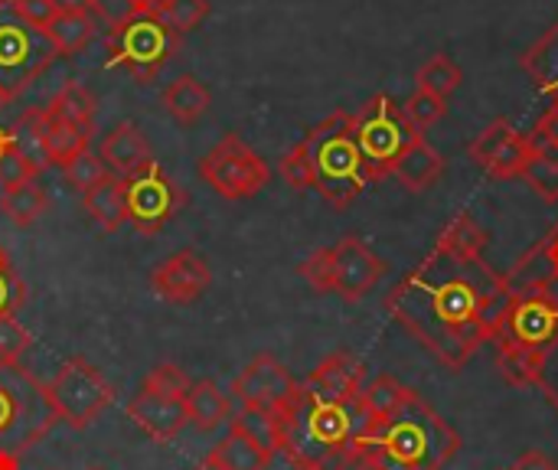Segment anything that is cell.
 I'll return each instance as SVG.
<instances>
[{
    "mask_svg": "<svg viewBox=\"0 0 558 470\" xmlns=\"http://www.w3.org/2000/svg\"><path fill=\"white\" fill-rule=\"evenodd\" d=\"M513 291L484 255L435 245L389 294L386 311L441 366L461 373L471 357L497 337Z\"/></svg>",
    "mask_w": 558,
    "mask_h": 470,
    "instance_id": "cell-1",
    "label": "cell"
},
{
    "mask_svg": "<svg viewBox=\"0 0 558 470\" xmlns=\"http://www.w3.org/2000/svg\"><path fill=\"white\" fill-rule=\"evenodd\" d=\"M278 419V451L294 470H350L353 438L366 425L360 406H317L298 393Z\"/></svg>",
    "mask_w": 558,
    "mask_h": 470,
    "instance_id": "cell-2",
    "label": "cell"
},
{
    "mask_svg": "<svg viewBox=\"0 0 558 470\" xmlns=\"http://www.w3.org/2000/svg\"><path fill=\"white\" fill-rule=\"evenodd\" d=\"M360 435L386 448L409 470H445L461 451V435L415 389H409L392 419L383 425H363Z\"/></svg>",
    "mask_w": 558,
    "mask_h": 470,
    "instance_id": "cell-3",
    "label": "cell"
},
{
    "mask_svg": "<svg viewBox=\"0 0 558 470\" xmlns=\"http://www.w3.org/2000/svg\"><path fill=\"white\" fill-rule=\"evenodd\" d=\"M301 144L314 167V186L333 209L343 213L373 183L353 134L350 111H333L330 118L314 124Z\"/></svg>",
    "mask_w": 558,
    "mask_h": 470,
    "instance_id": "cell-4",
    "label": "cell"
},
{
    "mask_svg": "<svg viewBox=\"0 0 558 470\" xmlns=\"http://www.w3.org/2000/svg\"><path fill=\"white\" fill-rule=\"evenodd\" d=\"M43 386L33 373L16 366H0V451L23 455L59 422L49 409Z\"/></svg>",
    "mask_w": 558,
    "mask_h": 470,
    "instance_id": "cell-5",
    "label": "cell"
},
{
    "mask_svg": "<svg viewBox=\"0 0 558 470\" xmlns=\"http://www.w3.org/2000/svg\"><path fill=\"white\" fill-rule=\"evenodd\" d=\"M353 134L366 160L369 180L376 183L383 177H392L396 160L422 131L409 121L402 101H396L392 95H376L353 115Z\"/></svg>",
    "mask_w": 558,
    "mask_h": 470,
    "instance_id": "cell-6",
    "label": "cell"
},
{
    "mask_svg": "<svg viewBox=\"0 0 558 470\" xmlns=\"http://www.w3.org/2000/svg\"><path fill=\"white\" fill-rule=\"evenodd\" d=\"M56 56L59 49L46 29L33 26L13 0H0V92L20 98Z\"/></svg>",
    "mask_w": 558,
    "mask_h": 470,
    "instance_id": "cell-7",
    "label": "cell"
},
{
    "mask_svg": "<svg viewBox=\"0 0 558 470\" xmlns=\"http://www.w3.org/2000/svg\"><path fill=\"white\" fill-rule=\"evenodd\" d=\"M180 49V33H173L150 7L128 23L108 29V65L124 69L137 82H150Z\"/></svg>",
    "mask_w": 558,
    "mask_h": 470,
    "instance_id": "cell-8",
    "label": "cell"
},
{
    "mask_svg": "<svg viewBox=\"0 0 558 470\" xmlns=\"http://www.w3.org/2000/svg\"><path fill=\"white\" fill-rule=\"evenodd\" d=\"M43 396L56 412V419L65 422L72 432H85L114 402L111 383L82 357L65 360L52 376V383L43 386Z\"/></svg>",
    "mask_w": 558,
    "mask_h": 470,
    "instance_id": "cell-9",
    "label": "cell"
},
{
    "mask_svg": "<svg viewBox=\"0 0 558 470\" xmlns=\"http://www.w3.org/2000/svg\"><path fill=\"white\" fill-rule=\"evenodd\" d=\"M121 190H124L128 222L141 236H157L186 206V190L157 160L121 177Z\"/></svg>",
    "mask_w": 558,
    "mask_h": 470,
    "instance_id": "cell-10",
    "label": "cell"
},
{
    "mask_svg": "<svg viewBox=\"0 0 558 470\" xmlns=\"http://www.w3.org/2000/svg\"><path fill=\"white\" fill-rule=\"evenodd\" d=\"M196 170L203 183H209L222 200H252L271 177L268 164L239 134H226L219 144H213L199 157Z\"/></svg>",
    "mask_w": 558,
    "mask_h": 470,
    "instance_id": "cell-11",
    "label": "cell"
},
{
    "mask_svg": "<svg viewBox=\"0 0 558 470\" xmlns=\"http://www.w3.org/2000/svg\"><path fill=\"white\" fill-rule=\"evenodd\" d=\"M497 340H507V344H517V347H526V350H536V353H553L558 347V301L549 298L546 291H536V294H513L510 301V311L494 337Z\"/></svg>",
    "mask_w": 558,
    "mask_h": 470,
    "instance_id": "cell-12",
    "label": "cell"
},
{
    "mask_svg": "<svg viewBox=\"0 0 558 470\" xmlns=\"http://www.w3.org/2000/svg\"><path fill=\"white\" fill-rule=\"evenodd\" d=\"M232 393L242 402V409L281 412L301 393V383L288 373V366L275 353H258L232 379Z\"/></svg>",
    "mask_w": 558,
    "mask_h": 470,
    "instance_id": "cell-13",
    "label": "cell"
},
{
    "mask_svg": "<svg viewBox=\"0 0 558 470\" xmlns=\"http://www.w3.org/2000/svg\"><path fill=\"white\" fill-rule=\"evenodd\" d=\"M468 154L487 177L513 180V177H523L533 157V144H530V134H520L507 118H497L471 141Z\"/></svg>",
    "mask_w": 558,
    "mask_h": 470,
    "instance_id": "cell-14",
    "label": "cell"
},
{
    "mask_svg": "<svg viewBox=\"0 0 558 470\" xmlns=\"http://www.w3.org/2000/svg\"><path fill=\"white\" fill-rule=\"evenodd\" d=\"M366 386V363L350 350H337L324 357L314 373L301 383L307 402L317 406H353Z\"/></svg>",
    "mask_w": 558,
    "mask_h": 470,
    "instance_id": "cell-15",
    "label": "cell"
},
{
    "mask_svg": "<svg viewBox=\"0 0 558 470\" xmlns=\"http://www.w3.org/2000/svg\"><path fill=\"white\" fill-rule=\"evenodd\" d=\"M386 268L389 265L360 236H343L333 245V294L356 304L383 281Z\"/></svg>",
    "mask_w": 558,
    "mask_h": 470,
    "instance_id": "cell-16",
    "label": "cell"
},
{
    "mask_svg": "<svg viewBox=\"0 0 558 470\" xmlns=\"http://www.w3.org/2000/svg\"><path fill=\"white\" fill-rule=\"evenodd\" d=\"M213 285V272L206 258L193 249L173 252L167 262H160L150 272V291L167 304H193L199 301Z\"/></svg>",
    "mask_w": 558,
    "mask_h": 470,
    "instance_id": "cell-17",
    "label": "cell"
},
{
    "mask_svg": "<svg viewBox=\"0 0 558 470\" xmlns=\"http://www.w3.org/2000/svg\"><path fill=\"white\" fill-rule=\"evenodd\" d=\"M128 419L154 442H173L183 432V425H190L183 399H170L150 389H141L128 402Z\"/></svg>",
    "mask_w": 558,
    "mask_h": 470,
    "instance_id": "cell-18",
    "label": "cell"
},
{
    "mask_svg": "<svg viewBox=\"0 0 558 470\" xmlns=\"http://www.w3.org/2000/svg\"><path fill=\"white\" fill-rule=\"evenodd\" d=\"M441 173H445V157H441L438 147H432V144L425 141V134H418V137L402 150V157H399L396 167H392V177H396L409 193H425V190H432V186L441 180Z\"/></svg>",
    "mask_w": 558,
    "mask_h": 470,
    "instance_id": "cell-19",
    "label": "cell"
},
{
    "mask_svg": "<svg viewBox=\"0 0 558 470\" xmlns=\"http://www.w3.org/2000/svg\"><path fill=\"white\" fill-rule=\"evenodd\" d=\"M98 157H101L114 173H121V177H128V173H134V170H141V167H147V164L154 160L147 137H144L141 128L131 124V121H121L114 131L105 134L101 154H98Z\"/></svg>",
    "mask_w": 558,
    "mask_h": 470,
    "instance_id": "cell-20",
    "label": "cell"
},
{
    "mask_svg": "<svg viewBox=\"0 0 558 470\" xmlns=\"http://www.w3.org/2000/svg\"><path fill=\"white\" fill-rule=\"evenodd\" d=\"M10 147L23 157V164L29 167V173H43L49 170V150H46V124H43V108H26L10 128Z\"/></svg>",
    "mask_w": 558,
    "mask_h": 470,
    "instance_id": "cell-21",
    "label": "cell"
},
{
    "mask_svg": "<svg viewBox=\"0 0 558 470\" xmlns=\"http://www.w3.org/2000/svg\"><path fill=\"white\" fill-rule=\"evenodd\" d=\"M183 409L186 419L196 432H216L222 422H229L232 415V402L229 396L213 383V379H199L190 386V393L183 396Z\"/></svg>",
    "mask_w": 558,
    "mask_h": 470,
    "instance_id": "cell-22",
    "label": "cell"
},
{
    "mask_svg": "<svg viewBox=\"0 0 558 470\" xmlns=\"http://www.w3.org/2000/svg\"><path fill=\"white\" fill-rule=\"evenodd\" d=\"M520 65H523V72L530 75V82L543 92V95H549L553 101L558 98V20L523 52V59H520Z\"/></svg>",
    "mask_w": 558,
    "mask_h": 470,
    "instance_id": "cell-23",
    "label": "cell"
},
{
    "mask_svg": "<svg viewBox=\"0 0 558 470\" xmlns=\"http://www.w3.org/2000/svg\"><path fill=\"white\" fill-rule=\"evenodd\" d=\"M82 206L88 209V216H92L105 232H118V229L128 222L121 177H118V173H105L92 190L82 193Z\"/></svg>",
    "mask_w": 558,
    "mask_h": 470,
    "instance_id": "cell-24",
    "label": "cell"
},
{
    "mask_svg": "<svg viewBox=\"0 0 558 470\" xmlns=\"http://www.w3.org/2000/svg\"><path fill=\"white\" fill-rule=\"evenodd\" d=\"M409 389L412 386H402L396 376H376V379H369L363 386L360 399H356L360 412L366 415V425H383L386 419H392L402 409Z\"/></svg>",
    "mask_w": 558,
    "mask_h": 470,
    "instance_id": "cell-25",
    "label": "cell"
},
{
    "mask_svg": "<svg viewBox=\"0 0 558 470\" xmlns=\"http://www.w3.org/2000/svg\"><path fill=\"white\" fill-rule=\"evenodd\" d=\"M226 470H268L271 465V451H265L252 435H245L239 425L229 422V435L209 451Z\"/></svg>",
    "mask_w": 558,
    "mask_h": 470,
    "instance_id": "cell-26",
    "label": "cell"
},
{
    "mask_svg": "<svg viewBox=\"0 0 558 470\" xmlns=\"http://www.w3.org/2000/svg\"><path fill=\"white\" fill-rule=\"evenodd\" d=\"M160 101H163V108H167L180 124H196V121L209 111L213 95H209V88H206L199 79L183 75V79H177V82H170V85L163 88Z\"/></svg>",
    "mask_w": 558,
    "mask_h": 470,
    "instance_id": "cell-27",
    "label": "cell"
},
{
    "mask_svg": "<svg viewBox=\"0 0 558 470\" xmlns=\"http://www.w3.org/2000/svg\"><path fill=\"white\" fill-rule=\"evenodd\" d=\"M546 360H549L546 353L497 340V366H500V376L510 386H543Z\"/></svg>",
    "mask_w": 558,
    "mask_h": 470,
    "instance_id": "cell-28",
    "label": "cell"
},
{
    "mask_svg": "<svg viewBox=\"0 0 558 470\" xmlns=\"http://www.w3.org/2000/svg\"><path fill=\"white\" fill-rule=\"evenodd\" d=\"M43 124H46V150H49V164L65 167L72 157H78L82 150H88L92 137H95V124H69V121H56L43 111Z\"/></svg>",
    "mask_w": 558,
    "mask_h": 470,
    "instance_id": "cell-29",
    "label": "cell"
},
{
    "mask_svg": "<svg viewBox=\"0 0 558 470\" xmlns=\"http://www.w3.org/2000/svg\"><path fill=\"white\" fill-rule=\"evenodd\" d=\"M95 29H98V23L88 10L85 13H56L52 23L46 26V36L52 39L59 56H75L95 39Z\"/></svg>",
    "mask_w": 558,
    "mask_h": 470,
    "instance_id": "cell-30",
    "label": "cell"
},
{
    "mask_svg": "<svg viewBox=\"0 0 558 470\" xmlns=\"http://www.w3.org/2000/svg\"><path fill=\"white\" fill-rule=\"evenodd\" d=\"M0 209H3V216L13 226L26 229V226H33L49 209V196H46V190L39 183L26 180V183H20L13 190H3L0 193Z\"/></svg>",
    "mask_w": 558,
    "mask_h": 470,
    "instance_id": "cell-31",
    "label": "cell"
},
{
    "mask_svg": "<svg viewBox=\"0 0 558 470\" xmlns=\"http://www.w3.org/2000/svg\"><path fill=\"white\" fill-rule=\"evenodd\" d=\"M95 108H98L95 95H92L82 82H69V85H62V88L52 95L49 108H43V111H46L49 118H56V121L95 124Z\"/></svg>",
    "mask_w": 558,
    "mask_h": 470,
    "instance_id": "cell-32",
    "label": "cell"
},
{
    "mask_svg": "<svg viewBox=\"0 0 558 470\" xmlns=\"http://www.w3.org/2000/svg\"><path fill=\"white\" fill-rule=\"evenodd\" d=\"M461 82H464L461 65H458L451 56H445V52L432 56V59L415 72V85H418L422 92H432V95L445 98V101H448V95H451Z\"/></svg>",
    "mask_w": 558,
    "mask_h": 470,
    "instance_id": "cell-33",
    "label": "cell"
},
{
    "mask_svg": "<svg viewBox=\"0 0 558 470\" xmlns=\"http://www.w3.org/2000/svg\"><path fill=\"white\" fill-rule=\"evenodd\" d=\"M523 180L546 203H558V150H553V147H536L533 144V157H530V164L523 170Z\"/></svg>",
    "mask_w": 558,
    "mask_h": 470,
    "instance_id": "cell-34",
    "label": "cell"
},
{
    "mask_svg": "<svg viewBox=\"0 0 558 470\" xmlns=\"http://www.w3.org/2000/svg\"><path fill=\"white\" fill-rule=\"evenodd\" d=\"M487 242H490L487 229H481L468 213H461V216H454V219L441 229V236H438L435 245H445V249L461 252V255H484Z\"/></svg>",
    "mask_w": 558,
    "mask_h": 470,
    "instance_id": "cell-35",
    "label": "cell"
},
{
    "mask_svg": "<svg viewBox=\"0 0 558 470\" xmlns=\"http://www.w3.org/2000/svg\"><path fill=\"white\" fill-rule=\"evenodd\" d=\"M150 10L173 29V33H190L209 16V0H154Z\"/></svg>",
    "mask_w": 558,
    "mask_h": 470,
    "instance_id": "cell-36",
    "label": "cell"
},
{
    "mask_svg": "<svg viewBox=\"0 0 558 470\" xmlns=\"http://www.w3.org/2000/svg\"><path fill=\"white\" fill-rule=\"evenodd\" d=\"M232 425H239L245 435H252L265 451L278 455V419L275 412H262V409H242Z\"/></svg>",
    "mask_w": 558,
    "mask_h": 470,
    "instance_id": "cell-37",
    "label": "cell"
},
{
    "mask_svg": "<svg viewBox=\"0 0 558 470\" xmlns=\"http://www.w3.org/2000/svg\"><path fill=\"white\" fill-rule=\"evenodd\" d=\"M190 386H193L190 376L177 363H157L141 383V389H150V393H160V396H170V399H183L190 393Z\"/></svg>",
    "mask_w": 558,
    "mask_h": 470,
    "instance_id": "cell-38",
    "label": "cell"
},
{
    "mask_svg": "<svg viewBox=\"0 0 558 470\" xmlns=\"http://www.w3.org/2000/svg\"><path fill=\"white\" fill-rule=\"evenodd\" d=\"M402 108H405L409 121H412L418 131H425V128H432V124H438V121L445 118L448 101H445V98H438V95H432V92L415 88V92L409 95V101H402Z\"/></svg>",
    "mask_w": 558,
    "mask_h": 470,
    "instance_id": "cell-39",
    "label": "cell"
},
{
    "mask_svg": "<svg viewBox=\"0 0 558 470\" xmlns=\"http://www.w3.org/2000/svg\"><path fill=\"white\" fill-rule=\"evenodd\" d=\"M298 275L317 291V294H333V249H317L311 252L301 265Z\"/></svg>",
    "mask_w": 558,
    "mask_h": 470,
    "instance_id": "cell-40",
    "label": "cell"
},
{
    "mask_svg": "<svg viewBox=\"0 0 558 470\" xmlns=\"http://www.w3.org/2000/svg\"><path fill=\"white\" fill-rule=\"evenodd\" d=\"M33 347L29 330L16 317H0V366H16Z\"/></svg>",
    "mask_w": 558,
    "mask_h": 470,
    "instance_id": "cell-41",
    "label": "cell"
},
{
    "mask_svg": "<svg viewBox=\"0 0 558 470\" xmlns=\"http://www.w3.org/2000/svg\"><path fill=\"white\" fill-rule=\"evenodd\" d=\"M278 173H281V180H284L291 190H298V193H304V190L314 186V167H311V157H307L304 144H294V147L281 157Z\"/></svg>",
    "mask_w": 558,
    "mask_h": 470,
    "instance_id": "cell-42",
    "label": "cell"
},
{
    "mask_svg": "<svg viewBox=\"0 0 558 470\" xmlns=\"http://www.w3.org/2000/svg\"><path fill=\"white\" fill-rule=\"evenodd\" d=\"M26 301V285L10 265V255L0 249V317H13Z\"/></svg>",
    "mask_w": 558,
    "mask_h": 470,
    "instance_id": "cell-43",
    "label": "cell"
},
{
    "mask_svg": "<svg viewBox=\"0 0 558 470\" xmlns=\"http://www.w3.org/2000/svg\"><path fill=\"white\" fill-rule=\"evenodd\" d=\"M62 173H65V180H69L78 193H85V190H92L108 170H105V160H101L98 154L82 150L78 157H72V160L62 167Z\"/></svg>",
    "mask_w": 558,
    "mask_h": 470,
    "instance_id": "cell-44",
    "label": "cell"
},
{
    "mask_svg": "<svg viewBox=\"0 0 558 470\" xmlns=\"http://www.w3.org/2000/svg\"><path fill=\"white\" fill-rule=\"evenodd\" d=\"M150 3L147 0H88V13L95 16V23H105L108 29L128 23L131 16L144 13Z\"/></svg>",
    "mask_w": 558,
    "mask_h": 470,
    "instance_id": "cell-45",
    "label": "cell"
},
{
    "mask_svg": "<svg viewBox=\"0 0 558 470\" xmlns=\"http://www.w3.org/2000/svg\"><path fill=\"white\" fill-rule=\"evenodd\" d=\"M26 180H33V173H29V167L23 164V157L10 147V150L0 157V186H3V190H13V186H20V183H26Z\"/></svg>",
    "mask_w": 558,
    "mask_h": 470,
    "instance_id": "cell-46",
    "label": "cell"
},
{
    "mask_svg": "<svg viewBox=\"0 0 558 470\" xmlns=\"http://www.w3.org/2000/svg\"><path fill=\"white\" fill-rule=\"evenodd\" d=\"M530 141H533L536 147H553V150H558V105H553V108L539 118V124H536V131L530 134Z\"/></svg>",
    "mask_w": 558,
    "mask_h": 470,
    "instance_id": "cell-47",
    "label": "cell"
},
{
    "mask_svg": "<svg viewBox=\"0 0 558 470\" xmlns=\"http://www.w3.org/2000/svg\"><path fill=\"white\" fill-rule=\"evenodd\" d=\"M13 3H16V10H20L33 26H39V29H46V26L52 23V16H56L52 0H13Z\"/></svg>",
    "mask_w": 558,
    "mask_h": 470,
    "instance_id": "cell-48",
    "label": "cell"
},
{
    "mask_svg": "<svg viewBox=\"0 0 558 470\" xmlns=\"http://www.w3.org/2000/svg\"><path fill=\"white\" fill-rule=\"evenodd\" d=\"M510 470H558V465L546 455V451H523L520 458H517V465Z\"/></svg>",
    "mask_w": 558,
    "mask_h": 470,
    "instance_id": "cell-49",
    "label": "cell"
},
{
    "mask_svg": "<svg viewBox=\"0 0 558 470\" xmlns=\"http://www.w3.org/2000/svg\"><path fill=\"white\" fill-rule=\"evenodd\" d=\"M56 13H85L88 10V0H52Z\"/></svg>",
    "mask_w": 558,
    "mask_h": 470,
    "instance_id": "cell-50",
    "label": "cell"
},
{
    "mask_svg": "<svg viewBox=\"0 0 558 470\" xmlns=\"http://www.w3.org/2000/svg\"><path fill=\"white\" fill-rule=\"evenodd\" d=\"M546 252H549V262H553V275H556L558 281V229L546 239Z\"/></svg>",
    "mask_w": 558,
    "mask_h": 470,
    "instance_id": "cell-51",
    "label": "cell"
},
{
    "mask_svg": "<svg viewBox=\"0 0 558 470\" xmlns=\"http://www.w3.org/2000/svg\"><path fill=\"white\" fill-rule=\"evenodd\" d=\"M0 470H20V455L0 451Z\"/></svg>",
    "mask_w": 558,
    "mask_h": 470,
    "instance_id": "cell-52",
    "label": "cell"
},
{
    "mask_svg": "<svg viewBox=\"0 0 558 470\" xmlns=\"http://www.w3.org/2000/svg\"><path fill=\"white\" fill-rule=\"evenodd\" d=\"M193 470H226V468H222V465H219L213 455H206V458H203V461H199V465H196Z\"/></svg>",
    "mask_w": 558,
    "mask_h": 470,
    "instance_id": "cell-53",
    "label": "cell"
},
{
    "mask_svg": "<svg viewBox=\"0 0 558 470\" xmlns=\"http://www.w3.org/2000/svg\"><path fill=\"white\" fill-rule=\"evenodd\" d=\"M10 150V134H7V128H0V157Z\"/></svg>",
    "mask_w": 558,
    "mask_h": 470,
    "instance_id": "cell-54",
    "label": "cell"
},
{
    "mask_svg": "<svg viewBox=\"0 0 558 470\" xmlns=\"http://www.w3.org/2000/svg\"><path fill=\"white\" fill-rule=\"evenodd\" d=\"M10 101H13V98H10V95H3V92H0V111H3V108H7V105H10Z\"/></svg>",
    "mask_w": 558,
    "mask_h": 470,
    "instance_id": "cell-55",
    "label": "cell"
},
{
    "mask_svg": "<svg viewBox=\"0 0 558 470\" xmlns=\"http://www.w3.org/2000/svg\"><path fill=\"white\" fill-rule=\"evenodd\" d=\"M88 470H101V468H88Z\"/></svg>",
    "mask_w": 558,
    "mask_h": 470,
    "instance_id": "cell-56",
    "label": "cell"
},
{
    "mask_svg": "<svg viewBox=\"0 0 558 470\" xmlns=\"http://www.w3.org/2000/svg\"><path fill=\"white\" fill-rule=\"evenodd\" d=\"M553 105H558V98H556V101H553Z\"/></svg>",
    "mask_w": 558,
    "mask_h": 470,
    "instance_id": "cell-57",
    "label": "cell"
},
{
    "mask_svg": "<svg viewBox=\"0 0 558 470\" xmlns=\"http://www.w3.org/2000/svg\"><path fill=\"white\" fill-rule=\"evenodd\" d=\"M147 3H154V0H147Z\"/></svg>",
    "mask_w": 558,
    "mask_h": 470,
    "instance_id": "cell-58",
    "label": "cell"
}]
</instances>
